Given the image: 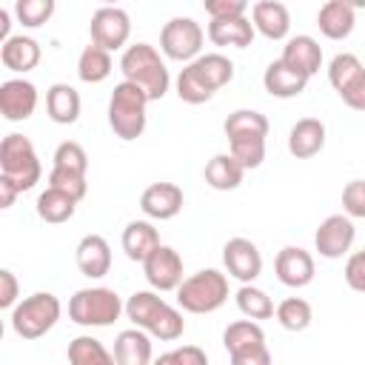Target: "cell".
Here are the masks:
<instances>
[{"label":"cell","mask_w":365,"mask_h":365,"mask_svg":"<svg viewBox=\"0 0 365 365\" xmlns=\"http://www.w3.org/2000/svg\"><path fill=\"white\" fill-rule=\"evenodd\" d=\"M48 185L57 188V191H63V194H68V197H74L77 202L88 191V182H86L83 174H71V171H60V168H51L48 171Z\"/></svg>","instance_id":"60d3db41"},{"label":"cell","mask_w":365,"mask_h":365,"mask_svg":"<svg viewBox=\"0 0 365 365\" xmlns=\"http://www.w3.org/2000/svg\"><path fill=\"white\" fill-rule=\"evenodd\" d=\"M354 23L356 14H354V3L348 0H328L317 11V26L328 40H345L354 31Z\"/></svg>","instance_id":"d6986e66"},{"label":"cell","mask_w":365,"mask_h":365,"mask_svg":"<svg viewBox=\"0 0 365 365\" xmlns=\"http://www.w3.org/2000/svg\"><path fill=\"white\" fill-rule=\"evenodd\" d=\"M88 31H91V43L111 54V51H117V48H123L128 43L131 20L120 6H100L91 14Z\"/></svg>","instance_id":"9c48e42d"},{"label":"cell","mask_w":365,"mask_h":365,"mask_svg":"<svg viewBox=\"0 0 365 365\" xmlns=\"http://www.w3.org/2000/svg\"><path fill=\"white\" fill-rule=\"evenodd\" d=\"M0 63L9 71L26 74L40 63V43L29 34H11L3 46H0Z\"/></svg>","instance_id":"44dd1931"},{"label":"cell","mask_w":365,"mask_h":365,"mask_svg":"<svg viewBox=\"0 0 365 365\" xmlns=\"http://www.w3.org/2000/svg\"><path fill=\"white\" fill-rule=\"evenodd\" d=\"M171 356H174V365H208L205 351L197 345H180L171 351Z\"/></svg>","instance_id":"bcb514c9"},{"label":"cell","mask_w":365,"mask_h":365,"mask_svg":"<svg viewBox=\"0 0 365 365\" xmlns=\"http://www.w3.org/2000/svg\"><path fill=\"white\" fill-rule=\"evenodd\" d=\"M277 322L285 328V331H305L314 319V311H311V302L302 299V297H288L277 305L274 311Z\"/></svg>","instance_id":"d590c367"},{"label":"cell","mask_w":365,"mask_h":365,"mask_svg":"<svg viewBox=\"0 0 365 365\" xmlns=\"http://www.w3.org/2000/svg\"><path fill=\"white\" fill-rule=\"evenodd\" d=\"M325 148V123L317 117H302L288 131V151L297 160H308Z\"/></svg>","instance_id":"e0dca14e"},{"label":"cell","mask_w":365,"mask_h":365,"mask_svg":"<svg viewBox=\"0 0 365 365\" xmlns=\"http://www.w3.org/2000/svg\"><path fill=\"white\" fill-rule=\"evenodd\" d=\"M228 154L248 171V168H259L265 160V137L257 134H240V137H228Z\"/></svg>","instance_id":"836d02e7"},{"label":"cell","mask_w":365,"mask_h":365,"mask_svg":"<svg viewBox=\"0 0 365 365\" xmlns=\"http://www.w3.org/2000/svg\"><path fill=\"white\" fill-rule=\"evenodd\" d=\"M125 311V305L120 302V294L114 288H80L74 291V297L68 299V319L86 328H106L111 322H117V317Z\"/></svg>","instance_id":"8992f818"},{"label":"cell","mask_w":365,"mask_h":365,"mask_svg":"<svg viewBox=\"0 0 365 365\" xmlns=\"http://www.w3.org/2000/svg\"><path fill=\"white\" fill-rule=\"evenodd\" d=\"M342 208L351 220H365V180H351L342 188Z\"/></svg>","instance_id":"b9f144b4"},{"label":"cell","mask_w":365,"mask_h":365,"mask_svg":"<svg viewBox=\"0 0 365 365\" xmlns=\"http://www.w3.org/2000/svg\"><path fill=\"white\" fill-rule=\"evenodd\" d=\"M202 9L211 20H231V17H245L248 3L245 0H205Z\"/></svg>","instance_id":"7bdbcfd3"},{"label":"cell","mask_w":365,"mask_h":365,"mask_svg":"<svg viewBox=\"0 0 365 365\" xmlns=\"http://www.w3.org/2000/svg\"><path fill=\"white\" fill-rule=\"evenodd\" d=\"M37 108V86L23 80V77H11L0 83V114L9 123H20L29 120Z\"/></svg>","instance_id":"4fadbf2b"},{"label":"cell","mask_w":365,"mask_h":365,"mask_svg":"<svg viewBox=\"0 0 365 365\" xmlns=\"http://www.w3.org/2000/svg\"><path fill=\"white\" fill-rule=\"evenodd\" d=\"M222 131H225V137H240V134L268 137V120H265V114H259L254 108H237L225 117Z\"/></svg>","instance_id":"e575fe53"},{"label":"cell","mask_w":365,"mask_h":365,"mask_svg":"<svg viewBox=\"0 0 365 365\" xmlns=\"http://www.w3.org/2000/svg\"><path fill=\"white\" fill-rule=\"evenodd\" d=\"M68 362L71 365H117L106 345L94 336H74L68 342Z\"/></svg>","instance_id":"4dcf8cb0"},{"label":"cell","mask_w":365,"mask_h":365,"mask_svg":"<svg viewBox=\"0 0 365 365\" xmlns=\"http://www.w3.org/2000/svg\"><path fill=\"white\" fill-rule=\"evenodd\" d=\"M120 71H123V80L140 86L148 94L151 103L154 100H163L165 91H168V83H171L168 68H165L160 51L151 43H134V46H128L123 51V57H120Z\"/></svg>","instance_id":"7a4b0ae2"},{"label":"cell","mask_w":365,"mask_h":365,"mask_svg":"<svg viewBox=\"0 0 365 365\" xmlns=\"http://www.w3.org/2000/svg\"><path fill=\"white\" fill-rule=\"evenodd\" d=\"M277 279L288 288H305L314 279V257L299 245H285L274 259Z\"/></svg>","instance_id":"5bb4252c"},{"label":"cell","mask_w":365,"mask_h":365,"mask_svg":"<svg viewBox=\"0 0 365 365\" xmlns=\"http://www.w3.org/2000/svg\"><path fill=\"white\" fill-rule=\"evenodd\" d=\"M74 211H77V200L51 188V185H46V191L37 197V217L43 222H51V225L66 222V220L74 217Z\"/></svg>","instance_id":"f546056e"},{"label":"cell","mask_w":365,"mask_h":365,"mask_svg":"<svg viewBox=\"0 0 365 365\" xmlns=\"http://www.w3.org/2000/svg\"><path fill=\"white\" fill-rule=\"evenodd\" d=\"M54 165L51 168H60V171H71V174H83L86 177V171H88V154H86V148L80 145V143H74V140H66V143H60L57 148H54Z\"/></svg>","instance_id":"74e56055"},{"label":"cell","mask_w":365,"mask_h":365,"mask_svg":"<svg viewBox=\"0 0 365 365\" xmlns=\"http://www.w3.org/2000/svg\"><path fill=\"white\" fill-rule=\"evenodd\" d=\"M251 20H254V31H259L268 40H282L291 29V14L288 6L279 0H259L251 6Z\"/></svg>","instance_id":"ac0fdd59"},{"label":"cell","mask_w":365,"mask_h":365,"mask_svg":"<svg viewBox=\"0 0 365 365\" xmlns=\"http://www.w3.org/2000/svg\"><path fill=\"white\" fill-rule=\"evenodd\" d=\"M157 245H163V242H160V234H157V228H154L151 222H145V220H131V222L123 228V251H125V257H128L131 262H145V257H148Z\"/></svg>","instance_id":"cb8c5ba5"},{"label":"cell","mask_w":365,"mask_h":365,"mask_svg":"<svg viewBox=\"0 0 365 365\" xmlns=\"http://www.w3.org/2000/svg\"><path fill=\"white\" fill-rule=\"evenodd\" d=\"M228 299V279L217 268H202L182 279L177 288V305L188 314H211Z\"/></svg>","instance_id":"5b68a950"},{"label":"cell","mask_w":365,"mask_h":365,"mask_svg":"<svg viewBox=\"0 0 365 365\" xmlns=\"http://www.w3.org/2000/svg\"><path fill=\"white\" fill-rule=\"evenodd\" d=\"M222 345H225L228 356L251 351V348H262L265 345V331L254 319H237L222 331Z\"/></svg>","instance_id":"f1b7e54d"},{"label":"cell","mask_w":365,"mask_h":365,"mask_svg":"<svg viewBox=\"0 0 365 365\" xmlns=\"http://www.w3.org/2000/svg\"><path fill=\"white\" fill-rule=\"evenodd\" d=\"M222 262H225L228 274L234 279H240L242 285H251L262 274V254L245 237H234L222 245Z\"/></svg>","instance_id":"7c38bea8"},{"label":"cell","mask_w":365,"mask_h":365,"mask_svg":"<svg viewBox=\"0 0 365 365\" xmlns=\"http://www.w3.org/2000/svg\"><path fill=\"white\" fill-rule=\"evenodd\" d=\"M262 86H265V91H268L271 97L288 100V97H297V94H302V91H305L308 77H305V74H299L297 68H291L288 63L274 60V63L265 68V74H262Z\"/></svg>","instance_id":"7402d4cb"},{"label":"cell","mask_w":365,"mask_h":365,"mask_svg":"<svg viewBox=\"0 0 365 365\" xmlns=\"http://www.w3.org/2000/svg\"><path fill=\"white\" fill-rule=\"evenodd\" d=\"M231 365H271V351L268 345H262V348H251L242 354H231Z\"/></svg>","instance_id":"7dc6e473"},{"label":"cell","mask_w":365,"mask_h":365,"mask_svg":"<svg viewBox=\"0 0 365 365\" xmlns=\"http://www.w3.org/2000/svg\"><path fill=\"white\" fill-rule=\"evenodd\" d=\"M205 31L194 17H171L160 31V48L168 60L194 63L200 57Z\"/></svg>","instance_id":"ba28073f"},{"label":"cell","mask_w":365,"mask_h":365,"mask_svg":"<svg viewBox=\"0 0 365 365\" xmlns=\"http://www.w3.org/2000/svg\"><path fill=\"white\" fill-rule=\"evenodd\" d=\"M125 317L134 322V328H143L148 336L157 339H180L185 331L182 314L168 305L157 291H134L125 302Z\"/></svg>","instance_id":"6da1fadb"},{"label":"cell","mask_w":365,"mask_h":365,"mask_svg":"<svg viewBox=\"0 0 365 365\" xmlns=\"http://www.w3.org/2000/svg\"><path fill=\"white\" fill-rule=\"evenodd\" d=\"M279 60L288 63L291 68H297L299 74H305L311 80L319 71V66H322V48H319V43L311 34H297V37H291L285 43Z\"/></svg>","instance_id":"ffe728a7"},{"label":"cell","mask_w":365,"mask_h":365,"mask_svg":"<svg viewBox=\"0 0 365 365\" xmlns=\"http://www.w3.org/2000/svg\"><path fill=\"white\" fill-rule=\"evenodd\" d=\"M43 165L37 160V151L29 137L23 134H6L0 143V177L9 180L20 194L34 188L40 182Z\"/></svg>","instance_id":"277c9868"},{"label":"cell","mask_w":365,"mask_h":365,"mask_svg":"<svg viewBox=\"0 0 365 365\" xmlns=\"http://www.w3.org/2000/svg\"><path fill=\"white\" fill-rule=\"evenodd\" d=\"M46 111L57 125H71L80 117V94L68 83H54L46 91Z\"/></svg>","instance_id":"d4e9b609"},{"label":"cell","mask_w":365,"mask_h":365,"mask_svg":"<svg viewBox=\"0 0 365 365\" xmlns=\"http://www.w3.org/2000/svg\"><path fill=\"white\" fill-rule=\"evenodd\" d=\"M74 259H77L80 274H86L88 279H100L111 271V245L100 234H86L77 242Z\"/></svg>","instance_id":"2e32d148"},{"label":"cell","mask_w":365,"mask_h":365,"mask_svg":"<svg viewBox=\"0 0 365 365\" xmlns=\"http://www.w3.org/2000/svg\"><path fill=\"white\" fill-rule=\"evenodd\" d=\"M17 297H20L17 277L9 268H3L0 271V308H14L17 305Z\"/></svg>","instance_id":"f6af8a7d"},{"label":"cell","mask_w":365,"mask_h":365,"mask_svg":"<svg viewBox=\"0 0 365 365\" xmlns=\"http://www.w3.org/2000/svg\"><path fill=\"white\" fill-rule=\"evenodd\" d=\"M345 282H348V288L365 294V248L348 257V262H345Z\"/></svg>","instance_id":"ee69618b"},{"label":"cell","mask_w":365,"mask_h":365,"mask_svg":"<svg viewBox=\"0 0 365 365\" xmlns=\"http://www.w3.org/2000/svg\"><path fill=\"white\" fill-rule=\"evenodd\" d=\"M114 362L117 365H151V336L143 328L120 331L114 339Z\"/></svg>","instance_id":"603a6c76"},{"label":"cell","mask_w":365,"mask_h":365,"mask_svg":"<svg viewBox=\"0 0 365 365\" xmlns=\"http://www.w3.org/2000/svg\"><path fill=\"white\" fill-rule=\"evenodd\" d=\"M339 97H342L345 106H351V108H356V111H365V74H362L345 94H339Z\"/></svg>","instance_id":"c3c4849f"},{"label":"cell","mask_w":365,"mask_h":365,"mask_svg":"<svg viewBox=\"0 0 365 365\" xmlns=\"http://www.w3.org/2000/svg\"><path fill=\"white\" fill-rule=\"evenodd\" d=\"M208 40L214 46H234L248 48L254 43V23L248 17H231V20H211L208 23Z\"/></svg>","instance_id":"484cf974"},{"label":"cell","mask_w":365,"mask_h":365,"mask_svg":"<svg viewBox=\"0 0 365 365\" xmlns=\"http://www.w3.org/2000/svg\"><path fill=\"white\" fill-rule=\"evenodd\" d=\"M177 97L182 103H188V106H200V103H208L214 97V91L197 77V71L191 66H185L180 71V77H177Z\"/></svg>","instance_id":"f35d334b"},{"label":"cell","mask_w":365,"mask_h":365,"mask_svg":"<svg viewBox=\"0 0 365 365\" xmlns=\"http://www.w3.org/2000/svg\"><path fill=\"white\" fill-rule=\"evenodd\" d=\"M151 100L140 86H134L128 80L117 83L114 91H111V100H108V125H111V131L125 143L143 137V131H145V106Z\"/></svg>","instance_id":"3957f363"},{"label":"cell","mask_w":365,"mask_h":365,"mask_svg":"<svg viewBox=\"0 0 365 365\" xmlns=\"http://www.w3.org/2000/svg\"><path fill=\"white\" fill-rule=\"evenodd\" d=\"M17 194H20V191H17L9 180H3V177H0V208H11V205H14V200H17Z\"/></svg>","instance_id":"681fc988"},{"label":"cell","mask_w":365,"mask_h":365,"mask_svg":"<svg viewBox=\"0 0 365 365\" xmlns=\"http://www.w3.org/2000/svg\"><path fill=\"white\" fill-rule=\"evenodd\" d=\"M151 365H174V356H171V351H168V354H160V356H157Z\"/></svg>","instance_id":"816d5d0a"},{"label":"cell","mask_w":365,"mask_h":365,"mask_svg":"<svg viewBox=\"0 0 365 365\" xmlns=\"http://www.w3.org/2000/svg\"><path fill=\"white\" fill-rule=\"evenodd\" d=\"M11 14H9V9H0V43H6L11 34Z\"/></svg>","instance_id":"f907efd6"},{"label":"cell","mask_w":365,"mask_h":365,"mask_svg":"<svg viewBox=\"0 0 365 365\" xmlns=\"http://www.w3.org/2000/svg\"><path fill=\"white\" fill-rule=\"evenodd\" d=\"M140 208L151 220H171L182 211V188L174 182H151L140 197Z\"/></svg>","instance_id":"9a60e30c"},{"label":"cell","mask_w":365,"mask_h":365,"mask_svg":"<svg viewBox=\"0 0 365 365\" xmlns=\"http://www.w3.org/2000/svg\"><path fill=\"white\" fill-rule=\"evenodd\" d=\"M143 274L154 291H177L182 285V257L171 245H157L145 257Z\"/></svg>","instance_id":"30bf717a"},{"label":"cell","mask_w":365,"mask_h":365,"mask_svg":"<svg viewBox=\"0 0 365 365\" xmlns=\"http://www.w3.org/2000/svg\"><path fill=\"white\" fill-rule=\"evenodd\" d=\"M14 14L26 29H37L54 14V0H17Z\"/></svg>","instance_id":"ab89813d"},{"label":"cell","mask_w":365,"mask_h":365,"mask_svg":"<svg viewBox=\"0 0 365 365\" xmlns=\"http://www.w3.org/2000/svg\"><path fill=\"white\" fill-rule=\"evenodd\" d=\"M237 308L248 319H271L274 311H277L274 302H271V297L262 288H257V285H242L237 291Z\"/></svg>","instance_id":"8d00e7d4"},{"label":"cell","mask_w":365,"mask_h":365,"mask_svg":"<svg viewBox=\"0 0 365 365\" xmlns=\"http://www.w3.org/2000/svg\"><path fill=\"white\" fill-rule=\"evenodd\" d=\"M242 177H245V168L231 154H214L205 165V182L214 191H234L240 188Z\"/></svg>","instance_id":"83f0119b"},{"label":"cell","mask_w":365,"mask_h":365,"mask_svg":"<svg viewBox=\"0 0 365 365\" xmlns=\"http://www.w3.org/2000/svg\"><path fill=\"white\" fill-rule=\"evenodd\" d=\"M194 71H197V77L211 88V91H217V88H222V86H228L231 80H234V63L225 57V54H220V51H211V54H200L194 63H188Z\"/></svg>","instance_id":"4316f807"},{"label":"cell","mask_w":365,"mask_h":365,"mask_svg":"<svg viewBox=\"0 0 365 365\" xmlns=\"http://www.w3.org/2000/svg\"><path fill=\"white\" fill-rule=\"evenodd\" d=\"M354 220L345 217V214H331L319 222L317 234H314V248L319 251V257L325 259H339L342 254L351 251L354 245Z\"/></svg>","instance_id":"8fae6325"},{"label":"cell","mask_w":365,"mask_h":365,"mask_svg":"<svg viewBox=\"0 0 365 365\" xmlns=\"http://www.w3.org/2000/svg\"><path fill=\"white\" fill-rule=\"evenodd\" d=\"M362 74H365V66L359 63L356 54H348V51L336 54L328 66V83L336 88V94H345Z\"/></svg>","instance_id":"d6a6232c"},{"label":"cell","mask_w":365,"mask_h":365,"mask_svg":"<svg viewBox=\"0 0 365 365\" xmlns=\"http://www.w3.org/2000/svg\"><path fill=\"white\" fill-rule=\"evenodd\" d=\"M77 74L83 83H103L111 74V54L100 46H86L77 60Z\"/></svg>","instance_id":"1f68e13d"},{"label":"cell","mask_w":365,"mask_h":365,"mask_svg":"<svg viewBox=\"0 0 365 365\" xmlns=\"http://www.w3.org/2000/svg\"><path fill=\"white\" fill-rule=\"evenodd\" d=\"M60 299L51 291H37L11 308V331L20 339H40L60 319Z\"/></svg>","instance_id":"52a82bcc"}]
</instances>
